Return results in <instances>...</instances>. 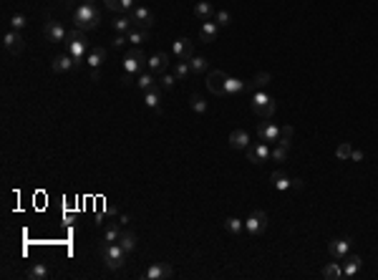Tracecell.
<instances>
[{
	"label": "cell",
	"instance_id": "6da1fadb",
	"mask_svg": "<svg viewBox=\"0 0 378 280\" xmlns=\"http://www.w3.org/2000/svg\"><path fill=\"white\" fill-rule=\"evenodd\" d=\"M73 25L81 28V30H96L101 25V13L96 10L94 3H81L79 8L73 10Z\"/></svg>",
	"mask_w": 378,
	"mask_h": 280
},
{
	"label": "cell",
	"instance_id": "7a4b0ae2",
	"mask_svg": "<svg viewBox=\"0 0 378 280\" xmlns=\"http://www.w3.org/2000/svg\"><path fill=\"white\" fill-rule=\"evenodd\" d=\"M66 48H68V56L76 61V63H84L86 56H89V46H86V30L76 28L68 30V38H66Z\"/></svg>",
	"mask_w": 378,
	"mask_h": 280
},
{
	"label": "cell",
	"instance_id": "3957f363",
	"mask_svg": "<svg viewBox=\"0 0 378 280\" xmlns=\"http://www.w3.org/2000/svg\"><path fill=\"white\" fill-rule=\"evenodd\" d=\"M146 56H144V51L139 48V46H134L126 56H124V73H126V84H131L134 78L146 68Z\"/></svg>",
	"mask_w": 378,
	"mask_h": 280
},
{
	"label": "cell",
	"instance_id": "277c9868",
	"mask_svg": "<svg viewBox=\"0 0 378 280\" xmlns=\"http://www.w3.org/2000/svg\"><path fill=\"white\" fill-rule=\"evenodd\" d=\"M126 255H129V253H126L119 243H106V245L101 248V258H103V263H106L108 270L124 268V265H126Z\"/></svg>",
	"mask_w": 378,
	"mask_h": 280
},
{
	"label": "cell",
	"instance_id": "5b68a950",
	"mask_svg": "<svg viewBox=\"0 0 378 280\" xmlns=\"http://www.w3.org/2000/svg\"><path fill=\"white\" fill-rule=\"evenodd\" d=\"M252 111L260 116V119H273L275 116V99L268 94V91H255L252 94Z\"/></svg>",
	"mask_w": 378,
	"mask_h": 280
},
{
	"label": "cell",
	"instance_id": "8992f818",
	"mask_svg": "<svg viewBox=\"0 0 378 280\" xmlns=\"http://www.w3.org/2000/svg\"><path fill=\"white\" fill-rule=\"evenodd\" d=\"M270 144L268 141H257V144H250L247 149H245V154H247V159L252 164H265L270 159Z\"/></svg>",
	"mask_w": 378,
	"mask_h": 280
},
{
	"label": "cell",
	"instance_id": "52a82bcc",
	"mask_svg": "<svg viewBox=\"0 0 378 280\" xmlns=\"http://www.w3.org/2000/svg\"><path fill=\"white\" fill-rule=\"evenodd\" d=\"M3 48H5L8 56H20V53H23L25 41H23L20 30H8V33L3 35Z\"/></svg>",
	"mask_w": 378,
	"mask_h": 280
},
{
	"label": "cell",
	"instance_id": "ba28073f",
	"mask_svg": "<svg viewBox=\"0 0 378 280\" xmlns=\"http://www.w3.org/2000/svg\"><path fill=\"white\" fill-rule=\"evenodd\" d=\"M245 230L255 237V235H262L265 230H268V215H265L262 210H255V212H250V217H247V222H245Z\"/></svg>",
	"mask_w": 378,
	"mask_h": 280
},
{
	"label": "cell",
	"instance_id": "9c48e42d",
	"mask_svg": "<svg viewBox=\"0 0 378 280\" xmlns=\"http://www.w3.org/2000/svg\"><path fill=\"white\" fill-rule=\"evenodd\" d=\"M43 35H46V41H51V43H61V41H66V38H68V30L58 20H48L43 25Z\"/></svg>",
	"mask_w": 378,
	"mask_h": 280
},
{
	"label": "cell",
	"instance_id": "30bf717a",
	"mask_svg": "<svg viewBox=\"0 0 378 280\" xmlns=\"http://www.w3.org/2000/svg\"><path fill=\"white\" fill-rule=\"evenodd\" d=\"M144 278L146 280H169V278H174V268L169 263H154L144 273Z\"/></svg>",
	"mask_w": 378,
	"mask_h": 280
},
{
	"label": "cell",
	"instance_id": "8fae6325",
	"mask_svg": "<svg viewBox=\"0 0 378 280\" xmlns=\"http://www.w3.org/2000/svg\"><path fill=\"white\" fill-rule=\"evenodd\" d=\"M131 20H134V25L136 28H141V30H151V25H154V13H151L149 8H134L131 10Z\"/></svg>",
	"mask_w": 378,
	"mask_h": 280
},
{
	"label": "cell",
	"instance_id": "7c38bea8",
	"mask_svg": "<svg viewBox=\"0 0 378 280\" xmlns=\"http://www.w3.org/2000/svg\"><path fill=\"white\" fill-rule=\"evenodd\" d=\"M172 53L177 56V61H189L194 56V43L189 41V38H179V41H174V46H172Z\"/></svg>",
	"mask_w": 378,
	"mask_h": 280
},
{
	"label": "cell",
	"instance_id": "4fadbf2b",
	"mask_svg": "<svg viewBox=\"0 0 378 280\" xmlns=\"http://www.w3.org/2000/svg\"><path fill=\"white\" fill-rule=\"evenodd\" d=\"M227 76L224 71H212L209 76H207V89L212 91V94H217V96H224V84H227Z\"/></svg>",
	"mask_w": 378,
	"mask_h": 280
},
{
	"label": "cell",
	"instance_id": "5bb4252c",
	"mask_svg": "<svg viewBox=\"0 0 378 280\" xmlns=\"http://www.w3.org/2000/svg\"><path fill=\"white\" fill-rule=\"evenodd\" d=\"M146 68H149L151 73H154V76H162V73H167V68H169V53H164V51L154 53V56L149 58Z\"/></svg>",
	"mask_w": 378,
	"mask_h": 280
},
{
	"label": "cell",
	"instance_id": "9a60e30c",
	"mask_svg": "<svg viewBox=\"0 0 378 280\" xmlns=\"http://www.w3.org/2000/svg\"><path fill=\"white\" fill-rule=\"evenodd\" d=\"M328 253H330L335 260H343V258L351 253V237H343V240H330V243H328Z\"/></svg>",
	"mask_w": 378,
	"mask_h": 280
},
{
	"label": "cell",
	"instance_id": "2e32d148",
	"mask_svg": "<svg viewBox=\"0 0 378 280\" xmlns=\"http://www.w3.org/2000/svg\"><path fill=\"white\" fill-rule=\"evenodd\" d=\"M270 81H273V76L268 73V71H260V73H255V78H252V81L245 86V91H265V89H268L270 86Z\"/></svg>",
	"mask_w": 378,
	"mask_h": 280
},
{
	"label": "cell",
	"instance_id": "e0dca14e",
	"mask_svg": "<svg viewBox=\"0 0 378 280\" xmlns=\"http://www.w3.org/2000/svg\"><path fill=\"white\" fill-rule=\"evenodd\" d=\"M136 86L146 94V91H151V89H157L159 84H157V76L151 73V71H141V73L136 76Z\"/></svg>",
	"mask_w": 378,
	"mask_h": 280
},
{
	"label": "cell",
	"instance_id": "ac0fdd59",
	"mask_svg": "<svg viewBox=\"0 0 378 280\" xmlns=\"http://www.w3.org/2000/svg\"><path fill=\"white\" fill-rule=\"evenodd\" d=\"M230 146H232V149H247V146H250V134H247L245 129L230 132Z\"/></svg>",
	"mask_w": 378,
	"mask_h": 280
},
{
	"label": "cell",
	"instance_id": "d6986e66",
	"mask_svg": "<svg viewBox=\"0 0 378 280\" xmlns=\"http://www.w3.org/2000/svg\"><path fill=\"white\" fill-rule=\"evenodd\" d=\"M278 139H280V127H278V124H262V127H260V141L273 144V141H278Z\"/></svg>",
	"mask_w": 378,
	"mask_h": 280
},
{
	"label": "cell",
	"instance_id": "ffe728a7",
	"mask_svg": "<svg viewBox=\"0 0 378 280\" xmlns=\"http://www.w3.org/2000/svg\"><path fill=\"white\" fill-rule=\"evenodd\" d=\"M217 23H212V20H204L202 23V30H199V41L202 43H212L214 41V38H217Z\"/></svg>",
	"mask_w": 378,
	"mask_h": 280
},
{
	"label": "cell",
	"instance_id": "44dd1931",
	"mask_svg": "<svg viewBox=\"0 0 378 280\" xmlns=\"http://www.w3.org/2000/svg\"><path fill=\"white\" fill-rule=\"evenodd\" d=\"M270 182H273V187H275V189H280V192H285L287 187H292V179H290L285 172H280V169L270 174Z\"/></svg>",
	"mask_w": 378,
	"mask_h": 280
},
{
	"label": "cell",
	"instance_id": "7402d4cb",
	"mask_svg": "<svg viewBox=\"0 0 378 280\" xmlns=\"http://www.w3.org/2000/svg\"><path fill=\"white\" fill-rule=\"evenodd\" d=\"M343 260H346V265H343V278H353V275L361 270V258H358V255H346Z\"/></svg>",
	"mask_w": 378,
	"mask_h": 280
},
{
	"label": "cell",
	"instance_id": "603a6c76",
	"mask_svg": "<svg viewBox=\"0 0 378 280\" xmlns=\"http://www.w3.org/2000/svg\"><path fill=\"white\" fill-rule=\"evenodd\" d=\"M73 66H79V63H76L68 53H66V56H58V58L51 63V68H53V71H58V73H66V71H71Z\"/></svg>",
	"mask_w": 378,
	"mask_h": 280
},
{
	"label": "cell",
	"instance_id": "cb8c5ba5",
	"mask_svg": "<svg viewBox=\"0 0 378 280\" xmlns=\"http://www.w3.org/2000/svg\"><path fill=\"white\" fill-rule=\"evenodd\" d=\"M103 58H106V48L96 46V48H91V51H89V56H86V63H89L91 68H98V66L103 63Z\"/></svg>",
	"mask_w": 378,
	"mask_h": 280
},
{
	"label": "cell",
	"instance_id": "d4e9b609",
	"mask_svg": "<svg viewBox=\"0 0 378 280\" xmlns=\"http://www.w3.org/2000/svg\"><path fill=\"white\" fill-rule=\"evenodd\" d=\"M245 86L247 84H242L240 78H227V84H224V96H237V94H242L245 91Z\"/></svg>",
	"mask_w": 378,
	"mask_h": 280
},
{
	"label": "cell",
	"instance_id": "484cf974",
	"mask_svg": "<svg viewBox=\"0 0 378 280\" xmlns=\"http://www.w3.org/2000/svg\"><path fill=\"white\" fill-rule=\"evenodd\" d=\"M194 15H197L199 20H212L217 13H214V8L207 3V0H202V3H197V5H194Z\"/></svg>",
	"mask_w": 378,
	"mask_h": 280
},
{
	"label": "cell",
	"instance_id": "4316f807",
	"mask_svg": "<svg viewBox=\"0 0 378 280\" xmlns=\"http://www.w3.org/2000/svg\"><path fill=\"white\" fill-rule=\"evenodd\" d=\"M320 275H323L325 280H340V278H343V268H340L338 263H328V265L320 270Z\"/></svg>",
	"mask_w": 378,
	"mask_h": 280
},
{
	"label": "cell",
	"instance_id": "83f0119b",
	"mask_svg": "<svg viewBox=\"0 0 378 280\" xmlns=\"http://www.w3.org/2000/svg\"><path fill=\"white\" fill-rule=\"evenodd\" d=\"M28 278H30V280H48V278H51V270H48L43 263H35V265L28 270Z\"/></svg>",
	"mask_w": 378,
	"mask_h": 280
},
{
	"label": "cell",
	"instance_id": "f1b7e54d",
	"mask_svg": "<svg viewBox=\"0 0 378 280\" xmlns=\"http://www.w3.org/2000/svg\"><path fill=\"white\" fill-rule=\"evenodd\" d=\"M159 101H162V91H159V86H157V89H151V91H146V94H144V104H146L149 109H154V111H159Z\"/></svg>",
	"mask_w": 378,
	"mask_h": 280
},
{
	"label": "cell",
	"instance_id": "f546056e",
	"mask_svg": "<svg viewBox=\"0 0 378 280\" xmlns=\"http://www.w3.org/2000/svg\"><path fill=\"white\" fill-rule=\"evenodd\" d=\"M119 245H121L126 253H134V250H136V235L129 232V230H124L121 237H119Z\"/></svg>",
	"mask_w": 378,
	"mask_h": 280
},
{
	"label": "cell",
	"instance_id": "4dcf8cb0",
	"mask_svg": "<svg viewBox=\"0 0 378 280\" xmlns=\"http://www.w3.org/2000/svg\"><path fill=\"white\" fill-rule=\"evenodd\" d=\"M131 28H134L131 15H119V18H113V30H119V33H129Z\"/></svg>",
	"mask_w": 378,
	"mask_h": 280
},
{
	"label": "cell",
	"instance_id": "1f68e13d",
	"mask_svg": "<svg viewBox=\"0 0 378 280\" xmlns=\"http://www.w3.org/2000/svg\"><path fill=\"white\" fill-rule=\"evenodd\" d=\"M126 38H129V41L134 43V46H139V43H144L146 41V38H149V30H141V28H131L129 33H126Z\"/></svg>",
	"mask_w": 378,
	"mask_h": 280
},
{
	"label": "cell",
	"instance_id": "d6a6232c",
	"mask_svg": "<svg viewBox=\"0 0 378 280\" xmlns=\"http://www.w3.org/2000/svg\"><path fill=\"white\" fill-rule=\"evenodd\" d=\"M224 230L232 232V235H240V232L245 230V222L237 220V217H227V220H224Z\"/></svg>",
	"mask_w": 378,
	"mask_h": 280
},
{
	"label": "cell",
	"instance_id": "836d02e7",
	"mask_svg": "<svg viewBox=\"0 0 378 280\" xmlns=\"http://www.w3.org/2000/svg\"><path fill=\"white\" fill-rule=\"evenodd\" d=\"M192 73V66H189L187 61H177V68H174V76H177V81H184V78Z\"/></svg>",
	"mask_w": 378,
	"mask_h": 280
},
{
	"label": "cell",
	"instance_id": "e575fe53",
	"mask_svg": "<svg viewBox=\"0 0 378 280\" xmlns=\"http://www.w3.org/2000/svg\"><path fill=\"white\" fill-rule=\"evenodd\" d=\"M287 154H290V146H283V144H275L273 151H270V156L275 159V162H285Z\"/></svg>",
	"mask_w": 378,
	"mask_h": 280
},
{
	"label": "cell",
	"instance_id": "d590c367",
	"mask_svg": "<svg viewBox=\"0 0 378 280\" xmlns=\"http://www.w3.org/2000/svg\"><path fill=\"white\" fill-rule=\"evenodd\" d=\"M292 134H295V129H292V127H283V129H280V139H278V144H283V146H292Z\"/></svg>",
	"mask_w": 378,
	"mask_h": 280
},
{
	"label": "cell",
	"instance_id": "8d00e7d4",
	"mask_svg": "<svg viewBox=\"0 0 378 280\" xmlns=\"http://www.w3.org/2000/svg\"><path fill=\"white\" fill-rule=\"evenodd\" d=\"M189 66H192V71L194 73H202V71H207V58H202V56H192V58H189Z\"/></svg>",
	"mask_w": 378,
	"mask_h": 280
},
{
	"label": "cell",
	"instance_id": "74e56055",
	"mask_svg": "<svg viewBox=\"0 0 378 280\" xmlns=\"http://www.w3.org/2000/svg\"><path fill=\"white\" fill-rule=\"evenodd\" d=\"M121 232H124V230H121L119 225H111V227H106V235H103V237H106V243H119Z\"/></svg>",
	"mask_w": 378,
	"mask_h": 280
},
{
	"label": "cell",
	"instance_id": "f35d334b",
	"mask_svg": "<svg viewBox=\"0 0 378 280\" xmlns=\"http://www.w3.org/2000/svg\"><path fill=\"white\" fill-rule=\"evenodd\" d=\"M189 106H192V111H197V114H204V111H207V101H204L199 94H194V96H192Z\"/></svg>",
	"mask_w": 378,
	"mask_h": 280
},
{
	"label": "cell",
	"instance_id": "ab89813d",
	"mask_svg": "<svg viewBox=\"0 0 378 280\" xmlns=\"http://www.w3.org/2000/svg\"><path fill=\"white\" fill-rule=\"evenodd\" d=\"M351 154H353V146H351L348 141L338 144V149H335V156H338V159H351Z\"/></svg>",
	"mask_w": 378,
	"mask_h": 280
},
{
	"label": "cell",
	"instance_id": "60d3db41",
	"mask_svg": "<svg viewBox=\"0 0 378 280\" xmlns=\"http://www.w3.org/2000/svg\"><path fill=\"white\" fill-rule=\"evenodd\" d=\"M214 18H217V25H219V28H224V25H230V23H232V15L227 13V10H219Z\"/></svg>",
	"mask_w": 378,
	"mask_h": 280
},
{
	"label": "cell",
	"instance_id": "b9f144b4",
	"mask_svg": "<svg viewBox=\"0 0 378 280\" xmlns=\"http://www.w3.org/2000/svg\"><path fill=\"white\" fill-rule=\"evenodd\" d=\"M174 81H177V76H174V73H162V78H159V84H162L164 89H172V86H174Z\"/></svg>",
	"mask_w": 378,
	"mask_h": 280
},
{
	"label": "cell",
	"instance_id": "7bdbcfd3",
	"mask_svg": "<svg viewBox=\"0 0 378 280\" xmlns=\"http://www.w3.org/2000/svg\"><path fill=\"white\" fill-rule=\"evenodd\" d=\"M25 28V18L23 15H13L10 18V30H23Z\"/></svg>",
	"mask_w": 378,
	"mask_h": 280
},
{
	"label": "cell",
	"instance_id": "ee69618b",
	"mask_svg": "<svg viewBox=\"0 0 378 280\" xmlns=\"http://www.w3.org/2000/svg\"><path fill=\"white\" fill-rule=\"evenodd\" d=\"M103 5H106L108 10H113V13H124V8H121V0H103Z\"/></svg>",
	"mask_w": 378,
	"mask_h": 280
},
{
	"label": "cell",
	"instance_id": "f6af8a7d",
	"mask_svg": "<svg viewBox=\"0 0 378 280\" xmlns=\"http://www.w3.org/2000/svg\"><path fill=\"white\" fill-rule=\"evenodd\" d=\"M126 41H129V38H126V33H124V35H116V41H113V48H121Z\"/></svg>",
	"mask_w": 378,
	"mask_h": 280
},
{
	"label": "cell",
	"instance_id": "bcb514c9",
	"mask_svg": "<svg viewBox=\"0 0 378 280\" xmlns=\"http://www.w3.org/2000/svg\"><path fill=\"white\" fill-rule=\"evenodd\" d=\"M121 8L124 10H134L136 5H134V0H121Z\"/></svg>",
	"mask_w": 378,
	"mask_h": 280
},
{
	"label": "cell",
	"instance_id": "7dc6e473",
	"mask_svg": "<svg viewBox=\"0 0 378 280\" xmlns=\"http://www.w3.org/2000/svg\"><path fill=\"white\" fill-rule=\"evenodd\" d=\"M89 76H91V81H101V71H98V68H91Z\"/></svg>",
	"mask_w": 378,
	"mask_h": 280
},
{
	"label": "cell",
	"instance_id": "c3c4849f",
	"mask_svg": "<svg viewBox=\"0 0 378 280\" xmlns=\"http://www.w3.org/2000/svg\"><path fill=\"white\" fill-rule=\"evenodd\" d=\"M351 159H353V162H361V159H363V151H361V149H353Z\"/></svg>",
	"mask_w": 378,
	"mask_h": 280
},
{
	"label": "cell",
	"instance_id": "681fc988",
	"mask_svg": "<svg viewBox=\"0 0 378 280\" xmlns=\"http://www.w3.org/2000/svg\"><path fill=\"white\" fill-rule=\"evenodd\" d=\"M84 3H94V0H84Z\"/></svg>",
	"mask_w": 378,
	"mask_h": 280
}]
</instances>
